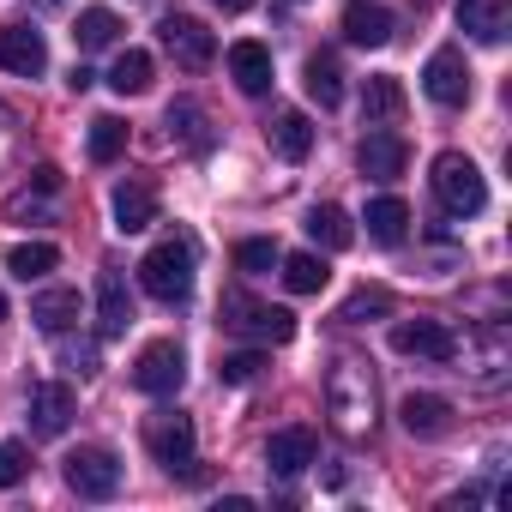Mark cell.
Returning <instances> with one entry per match:
<instances>
[{"label":"cell","instance_id":"cell-1","mask_svg":"<svg viewBox=\"0 0 512 512\" xmlns=\"http://www.w3.org/2000/svg\"><path fill=\"white\" fill-rule=\"evenodd\" d=\"M326 410H332V428L344 440H368L374 434V374L362 356H338L326 368Z\"/></svg>","mask_w":512,"mask_h":512},{"label":"cell","instance_id":"cell-2","mask_svg":"<svg viewBox=\"0 0 512 512\" xmlns=\"http://www.w3.org/2000/svg\"><path fill=\"white\" fill-rule=\"evenodd\" d=\"M139 284H145V296H157V302H187L193 296V241L187 235H169V241H157L145 260H139Z\"/></svg>","mask_w":512,"mask_h":512},{"label":"cell","instance_id":"cell-3","mask_svg":"<svg viewBox=\"0 0 512 512\" xmlns=\"http://www.w3.org/2000/svg\"><path fill=\"white\" fill-rule=\"evenodd\" d=\"M428 181H434V199H440L452 217H476V211L488 205V181H482V169H476L464 151H440Z\"/></svg>","mask_w":512,"mask_h":512},{"label":"cell","instance_id":"cell-4","mask_svg":"<svg viewBox=\"0 0 512 512\" xmlns=\"http://www.w3.org/2000/svg\"><path fill=\"white\" fill-rule=\"evenodd\" d=\"M223 326L229 332H241V338H253V344H290L296 338V314L290 308H266V302H247V296H223Z\"/></svg>","mask_w":512,"mask_h":512},{"label":"cell","instance_id":"cell-5","mask_svg":"<svg viewBox=\"0 0 512 512\" xmlns=\"http://www.w3.org/2000/svg\"><path fill=\"white\" fill-rule=\"evenodd\" d=\"M61 476H67V488H73L79 500H115V494H121V464H115V452H103V446L67 452V458H61Z\"/></svg>","mask_w":512,"mask_h":512},{"label":"cell","instance_id":"cell-6","mask_svg":"<svg viewBox=\"0 0 512 512\" xmlns=\"http://www.w3.org/2000/svg\"><path fill=\"white\" fill-rule=\"evenodd\" d=\"M181 380H187V356H181L175 338H157V344L139 350V362H133V386H139L145 398H169V392H181Z\"/></svg>","mask_w":512,"mask_h":512},{"label":"cell","instance_id":"cell-7","mask_svg":"<svg viewBox=\"0 0 512 512\" xmlns=\"http://www.w3.org/2000/svg\"><path fill=\"white\" fill-rule=\"evenodd\" d=\"M193 416H181V410H157V416H145V452L163 464V470H187L193 464Z\"/></svg>","mask_w":512,"mask_h":512},{"label":"cell","instance_id":"cell-8","mask_svg":"<svg viewBox=\"0 0 512 512\" xmlns=\"http://www.w3.org/2000/svg\"><path fill=\"white\" fill-rule=\"evenodd\" d=\"M157 37H163V49H169V61H175L181 73H205V67L217 61V37H211V31H205L199 19H175V13H169Z\"/></svg>","mask_w":512,"mask_h":512},{"label":"cell","instance_id":"cell-9","mask_svg":"<svg viewBox=\"0 0 512 512\" xmlns=\"http://www.w3.org/2000/svg\"><path fill=\"white\" fill-rule=\"evenodd\" d=\"M0 67L19 73V79H43L49 73V43L37 25L13 19V25H0Z\"/></svg>","mask_w":512,"mask_h":512},{"label":"cell","instance_id":"cell-10","mask_svg":"<svg viewBox=\"0 0 512 512\" xmlns=\"http://www.w3.org/2000/svg\"><path fill=\"white\" fill-rule=\"evenodd\" d=\"M422 91L440 103V109H464L470 103V67L458 49H434L428 67H422Z\"/></svg>","mask_w":512,"mask_h":512},{"label":"cell","instance_id":"cell-11","mask_svg":"<svg viewBox=\"0 0 512 512\" xmlns=\"http://www.w3.org/2000/svg\"><path fill=\"white\" fill-rule=\"evenodd\" d=\"M392 350L398 356H422V362H452L458 356V338L440 320H398L392 326Z\"/></svg>","mask_w":512,"mask_h":512},{"label":"cell","instance_id":"cell-12","mask_svg":"<svg viewBox=\"0 0 512 512\" xmlns=\"http://www.w3.org/2000/svg\"><path fill=\"white\" fill-rule=\"evenodd\" d=\"M73 386H61V380H43V386H31V434L37 440H61L67 428H73Z\"/></svg>","mask_w":512,"mask_h":512},{"label":"cell","instance_id":"cell-13","mask_svg":"<svg viewBox=\"0 0 512 512\" xmlns=\"http://www.w3.org/2000/svg\"><path fill=\"white\" fill-rule=\"evenodd\" d=\"M356 163H362V175H368V181H398V175H404V163H410V145H404L392 127H368V139H362Z\"/></svg>","mask_w":512,"mask_h":512},{"label":"cell","instance_id":"cell-14","mask_svg":"<svg viewBox=\"0 0 512 512\" xmlns=\"http://www.w3.org/2000/svg\"><path fill=\"white\" fill-rule=\"evenodd\" d=\"M229 79H235L241 97H266L272 91V49L253 43V37L229 43Z\"/></svg>","mask_w":512,"mask_h":512},{"label":"cell","instance_id":"cell-15","mask_svg":"<svg viewBox=\"0 0 512 512\" xmlns=\"http://www.w3.org/2000/svg\"><path fill=\"white\" fill-rule=\"evenodd\" d=\"M314 452H320V440H314V428H278L272 440H266V470L272 476H302L308 464H314Z\"/></svg>","mask_w":512,"mask_h":512},{"label":"cell","instance_id":"cell-16","mask_svg":"<svg viewBox=\"0 0 512 512\" xmlns=\"http://www.w3.org/2000/svg\"><path fill=\"white\" fill-rule=\"evenodd\" d=\"M404 109H410V97H404V85L392 73H374L362 85V127H398Z\"/></svg>","mask_w":512,"mask_h":512},{"label":"cell","instance_id":"cell-17","mask_svg":"<svg viewBox=\"0 0 512 512\" xmlns=\"http://www.w3.org/2000/svg\"><path fill=\"white\" fill-rule=\"evenodd\" d=\"M398 422H404V434H416V440H440V434L452 428V404L434 398V392H410V398L398 404Z\"/></svg>","mask_w":512,"mask_h":512},{"label":"cell","instance_id":"cell-18","mask_svg":"<svg viewBox=\"0 0 512 512\" xmlns=\"http://www.w3.org/2000/svg\"><path fill=\"white\" fill-rule=\"evenodd\" d=\"M266 145H272L284 163H302V157L314 151V127H308V115H302V109H278V115L266 121Z\"/></svg>","mask_w":512,"mask_h":512},{"label":"cell","instance_id":"cell-19","mask_svg":"<svg viewBox=\"0 0 512 512\" xmlns=\"http://www.w3.org/2000/svg\"><path fill=\"white\" fill-rule=\"evenodd\" d=\"M109 205H115V229H121V235H139V229L157 223V193H151V181H121Z\"/></svg>","mask_w":512,"mask_h":512},{"label":"cell","instance_id":"cell-20","mask_svg":"<svg viewBox=\"0 0 512 512\" xmlns=\"http://www.w3.org/2000/svg\"><path fill=\"white\" fill-rule=\"evenodd\" d=\"M97 326H103V338H121L133 326V296H127L121 272H97Z\"/></svg>","mask_w":512,"mask_h":512},{"label":"cell","instance_id":"cell-21","mask_svg":"<svg viewBox=\"0 0 512 512\" xmlns=\"http://www.w3.org/2000/svg\"><path fill=\"white\" fill-rule=\"evenodd\" d=\"M344 37L356 49H386L392 43V13L368 7V0H350V7H344Z\"/></svg>","mask_w":512,"mask_h":512},{"label":"cell","instance_id":"cell-22","mask_svg":"<svg viewBox=\"0 0 512 512\" xmlns=\"http://www.w3.org/2000/svg\"><path fill=\"white\" fill-rule=\"evenodd\" d=\"M458 31L476 43H500L506 37V0H458Z\"/></svg>","mask_w":512,"mask_h":512},{"label":"cell","instance_id":"cell-23","mask_svg":"<svg viewBox=\"0 0 512 512\" xmlns=\"http://www.w3.org/2000/svg\"><path fill=\"white\" fill-rule=\"evenodd\" d=\"M302 85H308V97H314L320 109H338V103H344V67H338V55H308Z\"/></svg>","mask_w":512,"mask_h":512},{"label":"cell","instance_id":"cell-24","mask_svg":"<svg viewBox=\"0 0 512 512\" xmlns=\"http://www.w3.org/2000/svg\"><path fill=\"white\" fill-rule=\"evenodd\" d=\"M362 223H368V241H380V247H398V241L410 235V205L386 193V199H374V205H368V217H362Z\"/></svg>","mask_w":512,"mask_h":512},{"label":"cell","instance_id":"cell-25","mask_svg":"<svg viewBox=\"0 0 512 512\" xmlns=\"http://www.w3.org/2000/svg\"><path fill=\"white\" fill-rule=\"evenodd\" d=\"M55 266H61V247H49V241H19V247L7 253V272H13V278H25V284L49 278Z\"/></svg>","mask_w":512,"mask_h":512},{"label":"cell","instance_id":"cell-26","mask_svg":"<svg viewBox=\"0 0 512 512\" xmlns=\"http://www.w3.org/2000/svg\"><path fill=\"white\" fill-rule=\"evenodd\" d=\"M109 91H115V97H145V91H151V55H145V49L115 55V67H109Z\"/></svg>","mask_w":512,"mask_h":512},{"label":"cell","instance_id":"cell-27","mask_svg":"<svg viewBox=\"0 0 512 512\" xmlns=\"http://www.w3.org/2000/svg\"><path fill=\"white\" fill-rule=\"evenodd\" d=\"M31 320H37L43 332H55V338H61V332L79 320V290H43V296L31 302Z\"/></svg>","mask_w":512,"mask_h":512},{"label":"cell","instance_id":"cell-28","mask_svg":"<svg viewBox=\"0 0 512 512\" xmlns=\"http://www.w3.org/2000/svg\"><path fill=\"white\" fill-rule=\"evenodd\" d=\"M278 266H284V284H290L296 296H320V290L332 284V272H326L320 253H290V260H278Z\"/></svg>","mask_w":512,"mask_h":512},{"label":"cell","instance_id":"cell-29","mask_svg":"<svg viewBox=\"0 0 512 512\" xmlns=\"http://www.w3.org/2000/svg\"><path fill=\"white\" fill-rule=\"evenodd\" d=\"M308 235H314L320 247H332V253H338V247H350V241H356V223H350L338 205H314V211H308Z\"/></svg>","mask_w":512,"mask_h":512},{"label":"cell","instance_id":"cell-30","mask_svg":"<svg viewBox=\"0 0 512 512\" xmlns=\"http://www.w3.org/2000/svg\"><path fill=\"white\" fill-rule=\"evenodd\" d=\"M115 37H121V19H115L109 7H85V13H79V31H73V43H79L85 55H91V49H109Z\"/></svg>","mask_w":512,"mask_h":512},{"label":"cell","instance_id":"cell-31","mask_svg":"<svg viewBox=\"0 0 512 512\" xmlns=\"http://www.w3.org/2000/svg\"><path fill=\"white\" fill-rule=\"evenodd\" d=\"M121 151H127V127L115 115H97L91 121V163H115Z\"/></svg>","mask_w":512,"mask_h":512},{"label":"cell","instance_id":"cell-32","mask_svg":"<svg viewBox=\"0 0 512 512\" xmlns=\"http://www.w3.org/2000/svg\"><path fill=\"white\" fill-rule=\"evenodd\" d=\"M169 133H181L193 151L211 145V133H205V109H199V103H169Z\"/></svg>","mask_w":512,"mask_h":512},{"label":"cell","instance_id":"cell-33","mask_svg":"<svg viewBox=\"0 0 512 512\" xmlns=\"http://www.w3.org/2000/svg\"><path fill=\"white\" fill-rule=\"evenodd\" d=\"M278 260H284V253H278V241H266V235H253V241H241V247H235V266H241V272H253V278L272 272Z\"/></svg>","mask_w":512,"mask_h":512},{"label":"cell","instance_id":"cell-34","mask_svg":"<svg viewBox=\"0 0 512 512\" xmlns=\"http://www.w3.org/2000/svg\"><path fill=\"white\" fill-rule=\"evenodd\" d=\"M25 476H31V446L7 440V446H0V488H19Z\"/></svg>","mask_w":512,"mask_h":512},{"label":"cell","instance_id":"cell-35","mask_svg":"<svg viewBox=\"0 0 512 512\" xmlns=\"http://www.w3.org/2000/svg\"><path fill=\"white\" fill-rule=\"evenodd\" d=\"M368 314H392V296H386V290H356V296L338 308V320H350V326H362Z\"/></svg>","mask_w":512,"mask_h":512},{"label":"cell","instance_id":"cell-36","mask_svg":"<svg viewBox=\"0 0 512 512\" xmlns=\"http://www.w3.org/2000/svg\"><path fill=\"white\" fill-rule=\"evenodd\" d=\"M61 356H67V368H73L79 380H91V374H97V344H85V338L73 344V338H67V344H61Z\"/></svg>","mask_w":512,"mask_h":512},{"label":"cell","instance_id":"cell-37","mask_svg":"<svg viewBox=\"0 0 512 512\" xmlns=\"http://www.w3.org/2000/svg\"><path fill=\"white\" fill-rule=\"evenodd\" d=\"M260 368H266V362H260V356H253V350H247V356H223V368H217V374H223L229 386H247V380H253V374H260Z\"/></svg>","mask_w":512,"mask_h":512},{"label":"cell","instance_id":"cell-38","mask_svg":"<svg viewBox=\"0 0 512 512\" xmlns=\"http://www.w3.org/2000/svg\"><path fill=\"white\" fill-rule=\"evenodd\" d=\"M13 151H19V115L0 103V163H13Z\"/></svg>","mask_w":512,"mask_h":512},{"label":"cell","instance_id":"cell-39","mask_svg":"<svg viewBox=\"0 0 512 512\" xmlns=\"http://www.w3.org/2000/svg\"><path fill=\"white\" fill-rule=\"evenodd\" d=\"M31 181H37V193H61V169H55V163H43Z\"/></svg>","mask_w":512,"mask_h":512},{"label":"cell","instance_id":"cell-40","mask_svg":"<svg viewBox=\"0 0 512 512\" xmlns=\"http://www.w3.org/2000/svg\"><path fill=\"white\" fill-rule=\"evenodd\" d=\"M217 7H223V13H247V7H253V0H217Z\"/></svg>","mask_w":512,"mask_h":512},{"label":"cell","instance_id":"cell-41","mask_svg":"<svg viewBox=\"0 0 512 512\" xmlns=\"http://www.w3.org/2000/svg\"><path fill=\"white\" fill-rule=\"evenodd\" d=\"M0 320H7V296H0Z\"/></svg>","mask_w":512,"mask_h":512},{"label":"cell","instance_id":"cell-42","mask_svg":"<svg viewBox=\"0 0 512 512\" xmlns=\"http://www.w3.org/2000/svg\"><path fill=\"white\" fill-rule=\"evenodd\" d=\"M43 7H61V0H43Z\"/></svg>","mask_w":512,"mask_h":512}]
</instances>
